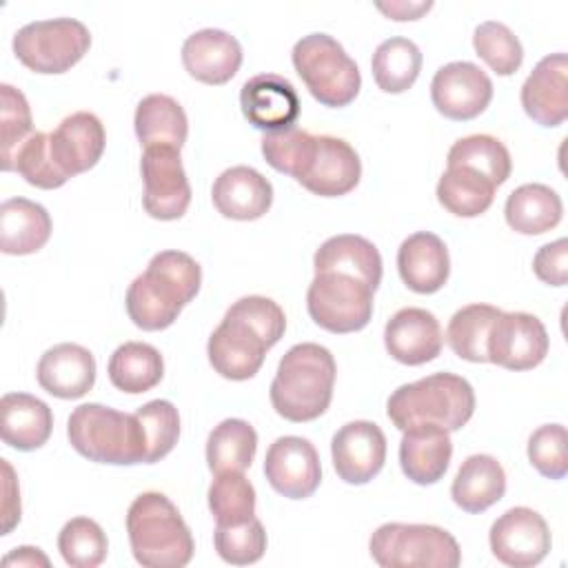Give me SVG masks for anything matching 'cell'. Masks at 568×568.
<instances>
[{
    "instance_id": "obj_40",
    "label": "cell",
    "mask_w": 568,
    "mask_h": 568,
    "mask_svg": "<svg viewBox=\"0 0 568 568\" xmlns=\"http://www.w3.org/2000/svg\"><path fill=\"white\" fill-rule=\"evenodd\" d=\"M58 550L73 568H95L106 559L109 539L98 521L89 517H73L58 535Z\"/></svg>"
},
{
    "instance_id": "obj_48",
    "label": "cell",
    "mask_w": 568,
    "mask_h": 568,
    "mask_svg": "<svg viewBox=\"0 0 568 568\" xmlns=\"http://www.w3.org/2000/svg\"><path fill=\"white\" fill-rule=\"evenodd\" d=\"M226 313L244 320L248 326H253L268 346H275L284 331H286V315L277 302L264 295H246L233 302Z\"/></svg>"
},
{
    "instance_id": "obj_32",
    "label": "cell",
    "mask_w": 568,
    "mask_h": 568,
    "mask_svg": "<svg viewBox=\"0 0 568 568\" xmlns=\"http://www.w3.org/2000/svg\"><path fill=\"white\" fill-rule=\"evenodd\" d=\"M508 226L521 235H541L561 222L564 204L555 189L539 182L517 186L504 206Z\"/></svg>"
},
{
    "instance_id": "obj_3",
    "label": "cell",
    "mask_w": 568,
    "mask_h": 568,
    "mask_svg": "<svg viewBox=\"0 0 568 568\" xmlns=\"http://www.w3.org/2000/svg\"><path fill=\"white\" fill-rule=\"evenodd\" d=\"M126 532L135 561L144 568H182L195 541L178 506L162 493L138 495L126 510Z\"/></svg>"
},
{
    "instance_id": "obj_27",
    "label": "cell",
    "mask_w": 568,
    "mask_h": 568,
    "mask_svg": "<svg viewBox=\"0 0 568 568\" xmlns=\"http://www.w3.org/2000/svg\"><path fill=\"white\" fill-rule=\"evenodd\" d=\"M0 437L7 446L29 453L44 446L53 430L49 404L29 393H7L0 399Z\"/></svg>"
},
{
    "instance_id": "obj_4",
    "label": "cell",
    "mask_w": 568,
    "mask_h": 568,
    "mask_svg": "<svg viewBox=\"0 0 568 568\" xmlns=\"http://www.w3.org/2000/svg\"><path fill=\"white\" fill-rule=\"evenodd\" d=\"M473 413L475 390L470 382L448 371L402 384L386 402V415L399 430L413 424H435L453 433L466 426Z\"/></svg>"
},
{
    "instance_id": "obj_24",
    "label": "cell",
    "mask_w": 568,
    "mask_h": 568,
    "mask_svg": "<svg viewBox=\"0 0 568 568\" xmlns=\"http://www.w3.org/2000/svg\"><path fill=\"white\" fill-rule=\"evenodd\" d=\"M213 206L220 215L229 220H257L273 204V186L271 182L253 166H231L224 169L211 189Z\"/></svg>"
},
{
    "instance_id": "obj_35",
    "label": "cell",
    "mask_w": 568,
    "mask_h": 568,
    "mask_svg": "<svg viewBox=\"0 0 568 568\" xmlns=\"http://www.w3.org/2000/svg\"><path fill=\"white\" fill-rule=\"evenodd\" d=\"M495 184L468 166H446L437 182L439 204L457 217H477L495 200Z\"/></svg>"
},
{
    "instance_id": "obj_6",
    "label": "cell",
    "mask_w": 568,
    "mask_h": 568,
    "mask_svg": "<svg viewBox=\"0 0 568 568\" xmlns=\"http://www.w3.org/2000/svg\"><path fill=\"white\" fill-rule=\"evenodd\" d=\"M291 60L308 93L324 106H348L362 89L357 62L328 33H308L300 38L293 44Z\"/></svg>"
},
{
    "instance_id": "obj_46",
    "label": "cell",
    "mask_w": 568,
    "mask_h": 568,
    "mask_svg": "<svg viewBox=\"0 0 568 568\" xmlns=\"http://www.w3.org/2000/svg\"><path fill=\"white\" fill-rule=\"evenodd\" d=\"M11 171L20 173L31 186H38V189H58L69 180L58 169L51 155L49 133H42V131H33L29 140L18 149Z\"/></svg>"
},
{
    "instance_id": "obj_43",
    "label": "cell",
    "mask_w": 568,
    "mask_h": 568,
    "mask_svg": "<svg viewBox=\"0 0 568 568\" xmlns=\"http://www.w3.org/2000/svg\"><path fill=\"white\" fill-rule=\"evenodd\" d=\"M213 546L226 564L248 566L262 559L266 550V530L257 517H251L237 526L215 524Z\"/></svg>"
},
{
    "instance_id": "obj_5",
    "label": "cell",
    "mask_w": 568,
    "mask_h": 568,
    "mask_svg": "<svg viewBox=\"0 0 568 568\" xmlns=\"http://www.w3.org/2000/svg\"><path fill=\"white\" fill-rule=\"evenodd\" d=\"M71 446L87 459L111 466L144 464L146 442L133 415L102 404H80L67 422Z\"/></svg>"
},
{
    "instance_id": "obj_47",
    "label": "cell",
    "mask_w": 568,
    "mask_h": 568,
    "mask_svg": "<svg viewBox=\"0 0 568 568\" xmlns=\"http://www.w3.org/2000/svg\"><path fill=\"white\" fill-rule=\"evenodd\" d=\"M566 428L561 424H544L528 437V459L535 470L548 479H564L568 473Z\"/></svg>"
},
{
    "instance_id": "obj_8",
    "label": "cell",
    "mask_w": 568,
    "mask_h": 568,
    "mask_svg": "<svg viewBox=\"0 0 568 568\" xmlns=\"http://www.w3.org/2000/svg\"><path fill=\"white\" fill-rule=\"evenodd\" d=\"M16 58L36 73H64L78 64L91 47L89 29L75 18L36 20L13 36Z\"/></svg>"
},
{
    "instance_id": "obj_10",
    "label": "cell",
    "mask_w": 568,
    "mask_h": 568,
    "mask_svg": "<svg viewBox=\"0 0 568 568\" xmlns=\"http://www.w3.org/2000/svg\"><path fill=\"white\" fill-rule=\"evenodd\" d=\"M144 182L142 206L155 220H180L191 204V184L182 166L180 149L149 146L140 160Z\"/></svg>"
},
{
    "instance_id": "obj_36",
    "label": "cell",
    "mask_w": 568,
    "mask_h": 568,
    "mask_svg": "<svg viewBox=\"0 0 568 568\" xmlns=\"http://www.w3.org/2000/svg\"><path fill=\"white\" fill-rule=\"evenodd\" d=\"M422 62V51L413 40L402 36L388 38L373 53V80L384 93H404L415 84Z\"/></svg>"
},
{
    "instance_id": "obj_20",
    "label": "cell",
    "mask_w": 568,
    "mask_h": 568,
    "mask_svg": "<svg viewBox=\"0 0 568 568\" xmlns=\"http://www.w3.org/2000/svg\"><path fill=\"white\" fill-rule=\"evenodd\" d=\"M521 106L541 126H559L568 118V58L550 53L541 58L521 84Z\"/></svg>"
},
{
    "instance_id": "obj_25",
    "label": "cell",
    "mask_w": 568,
    "mask_h": 568,
    "mask_svg": "<svg viewBox=\"0 0 568 568\" xmlns=\"http://www.w3.org/2000/svg\"><path fill=\"white\" fill-rule=\"evenodd\" d=\"M399 466L402 473L419 486L437 484L450 464L453 442L446 428L435 424H413L402 430Z\"/></svg>"
},
{
    "instance_id": "obj_2",
    "label": "cell",
    "mask_w": 568,
    "mask_h": 568,
    "mask_svg": "<svg viewBox=\"0 0 568 568\" xmlns=\"http://www.w3.org/2000/svg\"><path fill=\"white\" fill-rule=\"evenodd\" d=\"M335 357L326 346L302 342L291 346L271 382V404L288 422H313L326 413L335 386Z\"/></svg>"
},
{
    "instance_id": "obj_51",
    "label": "cell",
    "mask_w": 568,
    "mask_h": 568,
    "mask_svg": "<svg viewBox=\"0 0 568 568\" xmlns=\"http://www.w3.org/2000/svg\"><path fill=\"white\" fill-rule=\"evenodd\" d=\"M430 7L433 2H390V4L377 2V9L393 20H417Z\"/></svg>"
},
{
    "instance_id": "obj_16",
    "label": "cell",
    "mask_w": 568,
    "mask_h": 568,
    "mask_svg": "<svg viewBox=\"0 0 568 568\" xmlns=\"http://www.w3.org/2000/svg\"><path fill=\"white\" fill-rule=\"evenodd\" d=\"M268 348L266 339L253 326L231 313H224V320L209 337L206 355L217 375L244 382L257 375Z\"/></svg>"
},
{
    "instance_id": "obj_38",
    "label": "cell",
    "mask_w": 568,
    "mask_h": 568,
    "mask_svg": "<svg viewBox=\"0 0 568 568\" xmlns=\"http://www.w3.org/2000/svg\"><path fill=\"white\" fill-rule=\"evenodd\" d=\"M446 166H468L488 178L495 186H501L510 178L513 160L499 138L488 133H475L459 138L450 146Z\"/></svg>"
},
{
    "instance_id": "obj_19",
    "label": "cell",
    "mask_w": 568,
    "mask_h": 568,
    "mask_svg": "<svg viewBox=\"0 0 568 568\" xmlns=\"http://www.w3.org/2000/svg\"><path fill=\"white\" fill-rule=\"evenodd\" d=\"M384 346L395 362L406 366L433 362L444 346L442 326L426 308H399L384 326Z\"/></svg>"
},
{
    "instance_id": "obj_34",
    "label": "cell",
    "mask_w": 568,
    "mask_h": 568,
    "mask_svg": "<svg viewBox=\"0 0 568 568\" xmlns=\"http://www.w3.org/2000/svg\"><path fill=\"white\" fill-rule=\"evenodd\" d=\"M257 433L237 417L222 419L206 439V464L211 473H244L255 457Z\"/></svg>"
},
{
    "instance_id": "obj_50",
    "label": "cell",
    "mask_w": 568,
    "mask_h": 568,
    "mask_svg": "<svg viewBox=\"0 0 568 568\" xmlns=\"http://www.w3.org/2000/svg\"><path fill=\"white\" fill-rule=\"evenodd\" d=\"M2 473H4V504H2V535H9L13 526L20 521V488L16 481V473L7 459H2Z\"/></svg>"
},
{
    "instance_id": "obj_15",
    "label": "cell",
    "mask_w": 568,
    "mask_h": 568,
    "mask_svg": "<svg viewBox=\"0 0 568 568\" xmlns=\"http://www.w3.org/2000/svg\"><path fill=\"white\" fill-rule=\"evenodd\" d=\"M264 475L271 488L282 497L306 499L322 481L320 455L306 437H277L266 450Z\"/></svg>"
},
{
    "instance_id": "obj_1",
    "label": "cell",
    "mask_w": 568,
    "mask_h": 568,
    "mask_svg": "<svg viewBox=\"0 0 568 568\" xmlns=\"http://www.w3.org/2000/svg\"><path fill=\"white\" fill-rule=\"evenodd\" d=\"M202 266L184 251H160L126 288V313L142 331L169 328L197 295Z\"/></svg>"
},
{
    "instance_id": "obj_31",
    "label": "cell",
    "mask_w": 568,
    "mask_h": 568,
    "mask_svg": "<svg viewBox=\"0 0 568 568\" xmlns=\"http://www.w3.org/2000/svg\"><path fill=\"white\" fill-rule=\"evenodd\" d=\"M133 126L140 144L182 149L189 135V118L182 104L164 93H151L135 106Z\"/></svg>"
},
{
    "instance_id": "obj_39",
    "label": "cell",
    "mask_w": 568,
    "mask_h": 568,
    "mask_svg": "<svg viewBox=\"0 0 568 568\" xmlns=\"http://www.w3.org/2000/svg\"><path fill=\"white\" fill-rule=\"evenodd\" d=\"M209 510L220 526H237L255 517V488L244 473H217L209 486Z\"/></svg>"
},
{
    "instance_id": "obj_22",
    "label": "cell",
    "mask_w": 568,
    "mask_h": 568,
    "mask_svg": "<svg viewBox=\"0 0 568 568\" xmlns=\"http://www.w3.org/2000/svg\"><path fill=\"white\" fill-rule=\"evenodd\" d=\"M242 44L222 29H200L182 44V64L191 78L204 84H226L242 67Z\"/></svg>"
},
{
    "instance_id": "obj_9",
    "label": "cell",
    "mask_w": 568,
    "mask_h": 568,
    "mask_svg": "<svg viewBox=\"0 0 568 568\" xmlns=\"http://www.w3.org/2000/svg\"><path fill=\"white\" fill-rule=\"evenodd\" d=\"M373 295L375 291L353 275L315 273L306 291V308L320 328L344 335L371 322Z\"/></svg>"
},
{
    "instance_id": "obj_37",
    "label": "cell",
    "mask_w": 568,
    "mask_h": 568,
    "mask_svg": "<svg viewBox=\"0 0 568 568\" xmlns=\"http://www.w3.org/2000/svg\"><path fill=\"white\" fill-rule=\"evenodd\" d=\"M501 308L493 304H468L453 313L446 326V342L453 353L466 362H488V333Z\"/></svg>"
},
{
    "instance_id": "obj_41",
    "label": "cell",
    "mask_w": 568,
    "mask_h": 568,
    "mask_svg": "<svg viewBox=\"0 0 568 568\" xmlns=\"http://www.w3.org/2000/svg\"><path fill=\"white\" fill-rule=\"evenodd\" d=\"M473 47L497 75H513L524 62V47L519 38L499 20L481 22L473 33Z\"/></svg>"
},
{
    "instance_id": "obj_14",
    "label": "cell",
    "mask_w": 568,
    "mask_h": 568,
    "mask_svg": "<svg viewBox=\"0 0 568 568\" xmlns=\"http://www.w3.org/2000/svg\"><path fill=\"white\" fill-rule=\"evenodd\" d=\"M362 178L357 151L342 138L315 135L308 160L295 178L306 191L320 197H339L351 193Z\"/></svg>"
},
{
    "instance_id": "obj_13",
    "label": "cell",
    "mask_w": 568,
    "mask_h": 568,
    "mask_svg": "<svg viewBox=\"0 0 568 568\" xmlns=\"http://www.w3.org/2000/svg\"><path fill=\"white\" fill-rule=\"evenodd\" d=\"M433 106L448 120L466 122L486 111L493 100V80L468 60L439 67L430 82Z\"/></svg>"
},
{
    "instance_id": "obj_11",
    "label": "cell",
    "mask_w": 568,
    "mask_h": 568,
    "mask_svg": "<svg viewBox=\"0 0 568 568\" xmlns=\"http://www.w3.org/2000/svg\"><path fill=\"white\" fill-rule=\"evenodd\" d=\"M550 348V337L541 320L532 313H499L493 322L486 351L488 362L506 371H530L539 366Z\"/></svg>"
},
{
    "instance_id": "obj_44",
    "label": "cell",
    "mask_w": 568,
    "mask_h": 568,
    "mask_svg": "<svg viewBox=\"0 0 568 568\" xmlns=\"http://www.w3.org/2000/svg\"><path fill=\"white\" fill-rule=\"evenodd\" d=\"M0 126H2V171L13 169L18 149L33 133L31 109L24 93L11 84H0Z\"/></svg>"
},
{
    "instance_id": "obj_18",
    "label": "cell",
    "mask_w": 568,
    "mask_h": 568,
    "mask_svg": "<svg viewBox=\"0 0 568 568\" xmlns=\"http://www.w3.org/2000/svg\"><path fill=\"white\" fill-rule=\"evenodd\" d=\"M240 106L248 124L268 133L293 126L300 115V95L291 80L277 73H257L240 89Z\"/></svg>"
},
{
    "instance_id": "obj_7",
    "label": "cell",
    "mask_w": 568,
    "mask_h": 568,
    "mask_svg": "<svg viewBox=\"0 0 568 568\" xmlns=\"http://www.w3.org/2000/svg\"><path fill=\"white\" fill-rule=\"evenodd\" d=\"M368 550L382 568H457L462 564L457 539L433 524H382L371 535Z\"/></svg>"
},
{
    "instance_id": "obj_21",
    "label": "cell",
    "mask_w": 568,
    "mask_h": 568,
    "mask_svg": "<svg viewBox=\"0 0 568 568\" xmlns=\"http://www.w3.org/2000/svg\"><path fill=\"white\" fill-rule=\"evenodd\" d=\"M49 144L58 169L73 178L93 169L102 158L106 144L104 124L91 111H75L49 133Z\"/></svg>"
},
{
    "instance_id": "obj_42",
    "label": "cell",
    "mask_w": 568,
    "mask_h": 568,
    "mask_svg": "<svg viewBox=\"0 0 568 568\" xmlns=\"http://www.w3.org/2000/svg\"><path fill=\"white\" fill-rule=\"evenodd\" d=\"M146 442L144 464H155L166 457L180 437V415L169 399H151L135 410Z\"/></svg>"
},
{
    "instance_id": "obj_52",
    "label": "cell",
    "mask_w": 568,
    "mask_h": 568,
    "mask_svg": "<svg viewBox=\"0 0 568 568\" xmlns=\"http://www.w3.org/2000/svg\"><path fill=\"white\" fill-rule=\"evenodd\" d=\"M4 566H49V557L36 546L13 548L4 559Z\"/></svg>"
},
{
    "instance_id": "obj_30",
    "label": "cell",
    "mask_w": 568,
    "mask_h": 568,
    "mask_svg": "<svg viewBox=\"0 0 568 568\" xmlns=\"http://www.w3.org/2000/svg\"><path fill=\"white\" fill-rule=\"evenodd\" d=\"M506 493L504 466L493 455H470L462 462L453 486V501L466 513H484Z\"/></svg>"
},
{
    "instance_id": "obj_33",
    "label": "cell",
    "mask_w": 568,
    "mask_h": 568,
    "mask_svg": "<svg viewBox=\"0 0 568 568\" xmlns=\"http://www.w3.org/2000/svg\"><path fill=\"white\" fill-rule=\"evenodd\" d=\"M106 373L118 390L138 395L160 384L164 359L160 351L146 342H124L111 353Z\"/></svg>"
},
{
    "instance_id": "obj_12",
    "label": "cell",
    "mask_w": 568,
    "mask_h": 568,
    "mask_svg": "<svg viewBox=\"0 0 568 568\" xmlns=\"http://www.w3.org/2000/svg\"><path fill=\"white\" fill-rule=\"evenodd\" d=\"M493 555L510 568H530L544 561L552 546L546 519L528 508L515 506L499 515L488 532Z\"/></svg>"
},
{
    "instance_id": "obj_29",
    "label": "cell",
    "mask_w": 568,
    "mask_h": 568,
    "mask_svg": "<svg viewBox=\"0 0 568 568\" xmlns=\"http://www.w3.org/2000/svg\"><path fill=\"white\" fill-rule=\"evenodd\" d=\"M51 215L27 197H9L0 204V251L4 255H31L51 237Z\"/></svg>"
},
{
    "instance_id": "obj_28",
    "label": "cell",
    "mask_w": 568,
    "mask_h": 568,
    "mask_svg": "<svg viewBox=\"0 0 568 568\" xmlns=\"http://www.w3.org/2000/svg\"><path fill=\"white\" fill-rule=\"evenodd\" d=\"M382 255L377 246L353 233L333 235L320 244L313 255L315 273H344L362 280L373 291H377L382 282Z\"/></svg>"
},
{
    "instance_id": "obj_45",
    "label": "cell",
    "mask_w": 568,
    "mask_h": 568,
    "mask_svg": "<svg viewBox=\"0 0 568 568\" xmlns=\"http://www.w3.org/2000/svg\"><path fill=\"white\" fill-rule=\"evenodd\" d=\"M315 135L300 129V126H286L277 131H268L262 138V155L268 166H273L280 173L291 175L293 180L300 175L304 162L308 160L311 146Z\"/></svg>"
},
{
    "instance_id": "obj_23",
    "label": "cell",
    "mask_w": 568,
    "mask_h": 568,
    "mask_svg": "<svg viewBox=\"0 0 568 568\" xmlns=\"http://www.w3.org/2000/svg\"><path fill=\"white\" fill-rule=\"evenodd\" d=\"M38 384L53 397L78 399L95 384V357L89 348L62 342L47 348L36 368Z\"/></svg>"
},
{
    "instance_id": "obj_17",
    "label": "cell",
    "mask_w": 568,
    "mask_h": 568,
    "mask_svg": "<svg viewBox=\"0 0 568 568\" xmlns=\"http://www.w3.org/2000/svg\"><path fill=\"white\" fill-rule=\"evenodd\" d=\"M331 457L337 477L346 484H368L386 462V437L375 422L344 424L331 439Z\"/></svg>"
},
{
    "instance_id": "obj_49",
    "label": "cell",
    "mask_w": 568,
    "mask_h": 568,
    "mask_svg": "<svg viewBox=\"0 0 568 568\" xmlns=\"http://www.w3.org/2000/svg\"><path fill=\"white\" fill-rule=\"evenodd\" d=\"M535 275L548 286H564L568 280V240L559 237L544 244L532 257Z\"/></svg>"
},
{
    "instance_id": "obj_26",
    "label": "cell",
    "mask_w": 568,
    "mask_h": 568,
    "mask_svg": "<svg viewBox=\"0 0 568 568\" xmlns=\"http://www.w3.org/2000/svg\"><path fill=\"white\" fill-rule=\"evenodd\" d=\"M402 282L422 295L437 293L450 275V257L444 240L430 231L408 235L397 248Z\"/></svg>"
}]
</instances>
